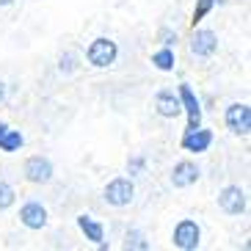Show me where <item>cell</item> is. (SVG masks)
<instances>
[{
  "label": "cell",
  "instance_id": "cell-1",
  "mask_svg": "<svg viewBox=\"0 0 251 251\" xmlns=\"http://www.w3.org/2000/svg\"><path fill=\"white\" fill-rule=\"evenodd\" d=\"M133 196H135V188H133V182H130L127 177L113 179V182H108V188H105V199H108V204H113V207L130 204Z\"/></svg>",
  "mask_w": 251,
  "mask_h": 251
},
{
  "label": "cell",
  "instance_id": "cell-2",
  "mask_svg": "<svg viewBox=\"0 0 251 251\" xmlns=\"http://www.w3.org/2000/svg\"><path fill=\"white\" fill-rule=\"evenodd\" d=\"M116 55V42H111V39H97L89 47V64H94V67H111Z\"/></svg>",
  "mask_w": 251,
  "mask_h": 251
},
{
  "label": "cell",
  "instance_id": "cell-3",
  "mask_svg": "<svg viewBox=\"0 0 251 251\" xmlns=\"http://www.w3.org/2000/svg\"><path fill=\"white\" fill-rule=\"evenodd\" d=\"M226 127L237 135H249L251 130V108L249 105H229L226 111Z\"/></svg>",
  "mask_w": 251,
  "mask_h": 251
},
{
  "label": "cell",
  "instance_id": "cell-4",
  "mask_svg": "<svg viewBox=\"0 0 251 251\" xmlns=\"http://www.w3.org/2000/svg\"><path fill=\"white\" fill-rule=\"evenodd\" d=\"M218 204H221L224 213L240 215L246 210V193L240 191L237 185H229V188H224V191L218 193Z\"/></svg>",
  "mask_w": 251,
  "mask_h": 251
},
{
  "label": "cell",
  "instance_id": "cell-5",
  "mask_svg": "<svg viewBox=\"0 0 251 251\" xmlns=\"http://www.w3.org/2000/svg\"><path fill=\"white\" fill-rule=\"evenodd\" d=\"M174 246L182 251H191L199 246V226H196V221H179L177 229H174Z\"/></svg>",
  "mask_w": 251,
  "mask_h": 251
},
{
  "label": "cell",
  "instance_id": "cell-6",
  "mask_svg": "<svg viewBox=\"0 0 251 251\" xmlns=\"http://www.w3.org/2000/svg\"><path fill=\"white\" fill-rule=\"evenodd\" d=\"M25 177L36 185L50 182L52 179V163L47 160V157H30V160L25 163Z\"/></svg>",
  "mask_w": 251,
  "mask_h": 251
},
{
  "label": "cell",
  "instance_id": "cell-7",
  "mask_svg": "<svg viewBox=\"0 0 251 251\" xmlns=\"http://www.w3.org/2000/svg\"><path fill=\"white\" fill-rule=\"evenodd\" d=\"M179 102H182V108L188 111V130L199 127L201 125V105H199V100H196V94L191 91V86H179Z\"/></svg>",
  "mask_w": 251,
  "mask_h": 251
},
{
  "label": "cell",
  "instance_id": "cell-8",
  "mask_svg": "<svg viewBox=\"0 0 251 251\" xmlns=\"http://www.w3.org/2000/svg\"><path fill=\"white\" fill-rule=\"evenodd\" d=\"M155 108L166 119H177L182 113V102H179V97H174V91H160L155 97Z\"/></svg>",
  "mask_w": 251,
  "mask_h": 251
},
{
  "label": "cell",
  "instance_id": "cell-9",
  "mask_svg": "<svg viewBox=\"0 0 251 251\" xmlns=\"http://www.w3.org/2000/svg\"><path fill=\"white\" fill-rule=\"evenodd\" d=\"M20 218H23V224L28 229H42L47 224V210L39 201H28V204L20 210Z\"/></svg>",
  "mask_w": 251,
  "mask_h": 251
},
{
  "label": "cell",
  "instance_id": "cell-10",
  "mask_svg": "<svg viewBox=\"0 0 251 251\" xmlns=\"http://www.w3.org/2000/svg\"><path fill=\"white\" fill-rule=\"evenodd\" d=\"M199 179V169H196V163H177L174 166V171H171V182H174V188H188V185H193Z\"/></svg>",
  "mask_w": 251,
  "mask_h": 251
},
{
  "label": "cell",
  "instance_id": "cell-11",
  "mask_svg": "<svg viewBox=\"0 0 251 251\" xmlns=\"http://www.w3.org/2000/svg\"><path fill=\"white\" fill-rule=\"evenodd\" d=\"M210 144H213V133H210V130H201V127L188 130L185 138H182V147L188 149V152H204Z\"/></svg>",
  "mask_w": 251,
  "mask_h": 251
},
{
  "label": "cell",
  "instance_id": "cell-12",
  "mask_svg": "<svg viewBox=\"0 0 251 251\" xmlns=\"http://www.w3.org/2000/svg\"><path fill=\"white\" fill-rule=\"evenodd\" d=\"M215 47H218V39H215L213 30H196V33H193V42H191L193 55H201V58H204V55H213Z\"/></svg>",
  "mask_w": 251,
  "mask_h": 251
},
{
  "label": "cell",
  "instance_id": "cell-13",
  "mask_svg": "<svg viewBox=\"0 0 251 251\" xmlns=\"http://www.w3.org/2000/svg\"><path fill=\"white\" fill-rule=\"evenodd\" d=\"M77 226L83 229V235L89 237V240H94V243L102 246V226H100L91 215H80V218H77Z\"/></svg>",
  "mask_w": 251,
  "mask_h": 251
},
{
  "label": "cell",
  "instance_id": "cell-14",
  "mask_svg": "<svg viewBox=\"0 0 251 251\" xmlns=\"http://www.w3.org/2000/svg\"><path fill=\"white\" fill-rule=\"evenodd\" d=\"M23 133H20V130H6V133H3V138H0V149H3V152H14V149H20L23 147Z\"/></svg>",
  "mask_w": 251,
  "mask_h": 251
},
{
  "label": "cell",
  "instance_id": "cell-15",
  "mask_svg": "<svg viewBox=\"0 0 251 251\" xmlns=\"http://www.w3.org/2000/svg\"><path fill=\"white\" fill-rule=\"evenodd\" d=\"M152 64H155L157 69H163V72H169V69H174V52H171L169 47L155 52V55H152Z\"/></svg>",
  "mask_w": 251,
  "mask_h": 251
},
{
  "label": "cell",
  "instance_id": "cell-16",
  "mask_svg": "<svg viewBox=\"0 0 251 251\" xmlns=\"http://www.w3.org/2000/svg\"><path fill=\"white\" fill-rule=\"evenodd\" d=\"M11 204H14V188L8 182H0V210H6Z\"/></svg>",
  "mask_w": 251,
  "mask_h": 251
},
{
  "label": "cell",
  "instance_id": "cell-17",
  "mask_svg": "<svg viewBox=\"0 0 251 251\" xmlns=\"http://www.w3.org/2000/svg\"><path fill=\"white\" fill-rule=\"evenodd\" d=\"M213 3H215V0H199V6H196V11H193V25L199 23V20H204L207 14H210Z\"/></svg>",
  "mask_w": 251,
  "mask_h": 251
},
{
  "label": "cell",
  "instance_id": "cell-18",
  "mask_svg": "<svg viewBox=\"0 0 251 251\" xmlns=\"http://www.w3.org/2000/svg\"><path fill=\"white\" fill-rule=\"evenodd\" d=\"M127 246H133V249H149V246L144 243V240H141L138 235H133V237H127Z\"/></svg>",
  "mask_w": 251,
  "mask_h": 251
},
{
  "label": "cell",
  "instance_id": "cell-19",
  "mask_svg": "<svg viewBox=\"0 0 251 251\" xmlns=\"http://www.w3.org/2000/svg\"><path fill=\"white\" fill-rule=\"evenodd\" d=\"M174 39H177V36H171L169 30H163V45H171V42H174Z\"/></svg>",
  "mask_w": 251,
  "mask_h": 251
},
{
  "label": "cell",
  "instance_id": "cell-20",
  "mask_svg": "<svg viewBox=\"0 0 251 251\" xmlns=\"http://www.w3.org/2000/svg\"><path fill=\"white\" fill-rule=\"evenodd\" d=\"M141 166H144V163H141V160H133V163H130V171H138Z\"/></svg>",
  "mask_w": 251,
  "mask_h": 251
},
{
  "label": "cell",
  "instance_id": "cell-21",
  "mask_svg": "<svg viewBox=\"0 0 251 251\" xmlns=\"http://www.w3.org/2000/svg\"><path fill=\"white\" fill-rule=\"evenodd\" d=\"M6 130H8V127L3 125V122H0V138H3V133H6Z\"/></svg>",
  "mask_w": 251,
  "mask_h": 251
},
{
  "label": "cell",
  "instance_id": "cell-22",
  "mask_svg": "<svg viewBox=\"0 0 251 251\" xmlns=\"http://www.w3.org/2000/svg\"><path fill=\"white\" fill-rule=\"evenodd\" d=\"M8 3H14V0H0V6H8Z\"/></svg>",
  "mask_w": 251,
  "mask_h": 251
},
{
  "label": "cell",
  "instance_id": "cell-23",
  "mask_svg": "<svg viewBox=\"0 0 251 251\" xmlns=\"http://www.w3.org/2000/svg\"><path fill=\"white\" fill-rule=\"evenodd\" d=\"M3 94H6V89H3V83H0V100H3Z\"/></svg>",
  "mask_w": 251,
  "mask_h": 251
}]
</instances>
